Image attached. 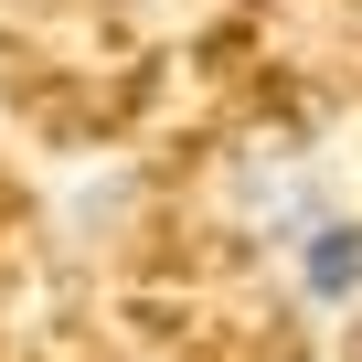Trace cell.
Returning <instances> with one entry per match:
<instances>
[{
    "instance_id": "obj_1",
    "label": "cell",
    "mask_w": 362,
    "mask_h": 362,
    "mask_svg": "<svg viewBox=\"0 0 362 362\" xmlns=\"http://www.w3.org/2000/svg\"><path fill=\"white\" fill-rule=\"evenodd\" d=\"M288 245H298V288L309 298H362V224L351 214H309Z\"/></svg>"
}]
</instances>
